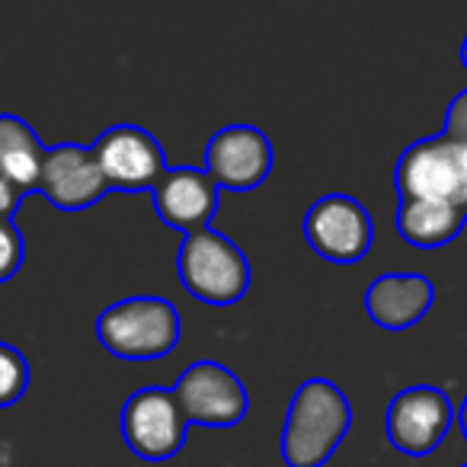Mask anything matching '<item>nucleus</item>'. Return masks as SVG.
<instances>
[{
  "label": "nucleus",
  "mask_w": 467,
  "mask_h": 467,
  "mask_svg": "<svg viewBox=\"0 0 467 467\" xmlns=\"http://www.w3.org/2000/svg\"><path fill=\"white\" fill-rule=\"evenodd\" d=\"M352 426L349 397L330 378H307L295 390L282 429V458L288 467H324Z\"/></svg>",
  "instance_id": "f257e3e1"
},
{
  "label": "nucleus",
  "mask_w": 467,
  "mask_h": 467,
  "mask_svg": "<svg viewBox=\"0 0 467 467\" xmlns=\"http://www.w3.org/2000/svg\"><path fill=\"white\" fill-rule=\"evenodd\" d=\"M182 337L180 311L167 298L135 295L109 305L97 317V339L125 362H154L176 349Z\"/></svg>",
  "instance_id": "f03ea898"
},
{
  "label": "nucleus",
  "mask_w": 467,
  "mask_h": 467,
  "mask_svg": "<svg viewBox=\"0 0 467 467\" xmlns=\"http://www.w3.org/2000/svg\"><path fill=\"white\" fill-rule=\"evenodd\" d=\"M176 269L182 288L205 305H237L250 288V263L244 250L212 227L182 237Z\"/></svg>",
  "instance_id": "7ed1b4c3"
},
{
  "label": "nucleus",
  "mask_w": 467,
  "mask_h": 467,
  "mask_svg": "<svg viewBox=\"0 0 467 467\" xmlns=\"http://www.w3.org/2000/svg\"><path fill=\"white\" fill-rule=\"evenodd\" d=\"M119 426H122L125 445L141 461L157 464L182 451L189 420L173 388H141L125 400Z\"/></svg>",
  "instance_id": "20e7f679"
},
{
  "label": "nucleus",
  "mask_w": 467,
  "mask_h": 467,
  "mask_svg": "<svg viewBox=\"0 0 467 467\" xmlns=\"http://www.w3.org/2000/svg\"><path fill=\"white\" fill-rule=\"evenodd\" d=\"M464 189V148L445 135L410 144L397 161L400 202H454Z\"/></svg>",
  "instance_id": "39448f33"
},
{
  "label": "nucleus",
  "mask_w": 467,
  "mask_h": 467,
  "mask_svg": "<svg viewBox=\"0 0 467 467\" xmlns=\"http://www.w3.org/2000/svg\"><path fill=\"white\" fill-rule=\"evenodd\" d=\"M305 241L327 263H358L371 250L375 224L368 208L343 192L320 195L305 214Z\"/></svg>",
  "instance_id": "423d86ee"
},
{
  "label": "nucleus",
  "mask_w": 467,
  "mask_h": 467,
  "mask_svg": "<svg viewBox=\"0 0 467 467\" xmlns=\"http://www.w3.org/2000/svg\"><path fill=\"white\" fill-rule=\"evenodd\" d=\"M173 394L186 420L208 429L237 426L250 410V397L241 378L227 365L212 362V358L189 365L180 375V381L173 384Z\"/></svg>",
  "instance_id": "0eeeda50"
},
{
  "label": "nucleus",
  "mask_w": 467,
  "mask_h": 467,
  "mask_svg": "<svg viewBox=\"0 0 467 467\" xmlns=\"http://www.w3.org/2000/svg\"><path fill=\"white\" fill-rule=\"evenodd\" d=\"M90 150L109 189H119V192H144V189L154 192L161 176L167 173L161 141L141 125H112L93 141Z\"/></svg>",
  "instance_id": "6e6552de"
},
{
  "label": "nucleus",
  "mask_w": 467,
  "mask_h": 467,
  "mask_svg": "<svg viewBox=\"0 0 467 467\" xmlns=\"http://www.w3.org/2000/svg\"><path fill=\"white\" fill-rule=\"evenodd\" d=\"M205 173L218 189L250 192L273 173V141L256 125H227L205 148Z\"/></svg>",
  "instance_id": "1a4fd4ad"
},
{
  "label": "nucleus",
  "mask_w": 467,
  "mask_h": 467,
  "mask_svg": "<svg viewBox=\"0 0 467 467\" xmlns=\"http://www.w3.org/2000/svg\"><path fill=\"white\" fill-rule=\"evenodd\" d=\"M454 420L451 397L429 384L407 388L388 403V439L410 458L432 454Z\"/></svg>",
  "instance_id": "9d476101"
},
{
  "label": "nucleus",
  "mask_w": 467,
  "mask_h": 467,
  "mask_svg": "<svg viewBox=\"0 0 467 467\" xmlns=\"http://www.w3.org/2000/svg\"><path fill=\"white\" fill-rule=\"evenodd\" d=\"M36 192H42L61 212H84V208L97 205L112 189L106 182L93 150L65 141L46 150V163H42Z\"/></svg>",
  "instance_id": "9b49d317"
},
{
  "label": "nucleus",
  "mask_w": 467,
  "mask_h": 467,
  "mask_svg": "<svg viewBox=\"0 0 467 467\" xmlns=\"http://www.w3.org/2000/svg\"><path fill=\"white\" fill-rule=\"evenodd\" d=\"M218 192L221 189L205 173V167H167L154 186V208L167 227L195 234L212 224L218 212Z\"/></svg>",
  "instance_id": "f8f14e48"
},
{
  "label": "nucleus",
  "mask_w": 467,
  "mask_h": 467,
  "mask_svg": "<svg viewBox=\"0 0 467 467\" xmlns=\"http://www.w3.org/2000/svg\"><path fill=\"white\" fill-rule=\"evenodd\" d=\"M435 301V288L420 273H384L365 292V311L384 330L420 324Z\"/></svg>",
  "instance_id": "ddd939ff"
},
{
  "label": "nucleus",
  "mask_w": 467,
  "mask_h": 467,
  "mask_svg": "<svg viewBox=\"0 0 467 467\" xmlns=\"http://www.w3.org/2000/svg\"><path fill=\"white\" fill-rule=\"evenodd\" d=\"M46 150L26 119L0 112V176L23 189V195L39 189Z\"/></svg>",
  "instance_id": "4468645a"
},
{
  "label": "nucleus",
  "mask_w": 467,
  "mask_h": 467,
  "mask_svg": "<svg viewBox=\"0 0 467 467\" xmlns=\"http://www.w3.org/2000/svg\"><path fill=\"white\" fill-rule=\"evenodd\" d=\"M467 221V212L454 202H400L397 231L413 247H441L451 244Z\"/></svg>",
  "instance_id": "2eb2a0df"
},
{
  "label": "nucleus",
  "mask_w": 467,
  "mask_h": 467,
  "mask_svg": "<svg viewBox=\"0 0 467 467\" xmlns=\"http://www.w3.org/2000/svg\"><path fill=\"white\" fill-rule=\"evenodd\" d=\"M29 390V362L16 346L0 343V410L14 407Z\"/></svg>",
  "instance_id": "dca6fc26"
},
{
  "label": "nucleus",
  "mask_w": 467,
  "mask_h": 467,
  "mask_svg": "<svg viewBox=\"0 0 467 467\" xmlns=\"http://www.w3.org/2000/svg\"><path fill=\"white\" fill-rule=\"evenodd\" d=\"M26 260V241H23V231L14 224V218L0 221V285L10 282L23 269Z\"/></svg>",
  "instance_id": "f3484780"
},
{
  "label": "nucleus",
  "mask_w": 467,
  "mask_h": 467,
  "mask_svg": "<svg viewBox=\"0 0 467 467\" xmlns=\"http://www.w3.org/2000/svg\"><path fill=\"white\" fill-rule=\"evenodd\" d=\"M445 138L458 144H467V90H461L458 97L448 106V119H445Z\"/></svg>",
  "instance_id": "a211bd4d"
},
{
  "label": "nucleus",
  "mask_w": 467,
  "mask_h": 467,
  "mask_svg": "<svg viewBox=\"0 0 467 467\" xmlns=\"http://www.w3.org/2000/svg\"><path fill=\"white\" fill-rule=\"evenodd\" d=\"M20 199H23V189L14 186L10 180H4V176H0V221L14 218V212H16V205H20Z\"/></svg>",
  "instance_id": "6ab92c4d"
},
{
  "label": "nucleus",
  "mask_w": 467,
  "mask_h": 467,
  "mask_svg": "<svg viewBox=\"0 0 467 467\" xmlns=\"http://www.w3.org/2000/svg\"><path fill=\"white\" fill-rule=\"evenodd\" d=\"M458 420H461V429H464V439H467V400L461 403V413H458Z\"/></svg>",
  "instance_id": "aec40b11"
},
{
  "label": "nucleus",
  "mask_w": 467,
  "mask_h": 467,
  "mask_svg": "<svg viewBox=\"0 0 467 467\" xmlns=\"http://www.w3.org/2000/svg\"><path fill=\"white\" fill-rule=\"evenodd\" d=\"M461 65L467 67V39H464V46H461Z\"/></svg>",
  "instance_id": "412c9836"
},
{
  "label": "nucleus",
  "mask_w": 467,
  "mask_h": 467,
  "mask_svg": "<svg viewBox=\"0 0 467 467\" xmlns=\"http://www.w3.org/2000/svg\"><path fill=\"white\" fill-rule=\"evenodd\" d=\"M464 467H467V464H464Z\"/></svg>",
  "instance_id": "4be33fe9"
}]
</instances>
